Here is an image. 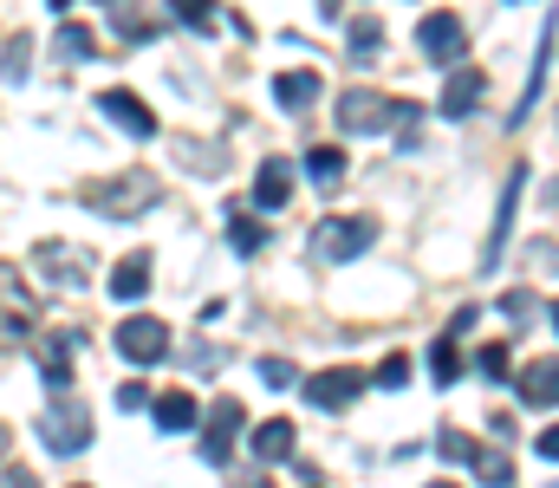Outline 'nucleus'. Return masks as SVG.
<instances>
[{
	"label": "nucleus",
	"mask_w": 559,
	"mask_h": 488,
	"mask_svg": "<svg viewBox=\"0 0 559 488\" xmlns=\"http://www.w3.org/2000/svg\"><path fill=\"white\" fill-rule=\"evenodd\" d=\"M429 371H436V384H455V378H462V352H455V332H442V338L429 345Z\"/></svg>",
	"instance_id": "nucleus-23"
},
{
	"label": "nucleus",
	"mask_w": 559,
	"mask_h": 488,
	"mask_svg": "<svg viewBox=\"0 0 559 488\" xmlns=\"http://www.w3.org/2000/svg\"><path fill=\"white\" fill-rule=\"evenodd\" d=\"M105 7H111V0H105Z\"/></svg>",
	"instance_id": "nucleus-39"
},
{
	"label": "nucleus",
	"mask_w": 559,
	"mask_h": 488,
	"mask_svg": "<svg viewBox=\"0 0 559 488\" xmlns=\"http://www.w3.org/2000/svg\"><path fill=\"white\" fill-rule=\"evenodd\" d=\"M254 456H261V463H286V456H293V424H286V417L254 424Z\"/></svg>",
	"instance_id": "nucleus-19"
},
{
	"label": "nucleus",
	"mask_w": 559,
	"mask_h": 488,
	"mask_svg": "<svg viewBox=\"0 0 559 488\" xmlns=\"http://www.w3.org/2000/svg\"><path fill=\"white\" fill-rule=\"evenodd\" d=\"M228 241H235L241 254H261V248H267V228H261L254 215H228Z\"/></svg>",
	"instance_id": "nucleus-27"
},
{
	"label": "nucleus",
	"mask_w": 559,
	"mask_h": 488,
	"mask_svg": "<svg viewBox=\"0 0 559 488\" xmlns=\"http://www.w3.org/2000/svg\"><path fill=\"white\" fill-rule=\"evenodd\" d=\"M475 476H481V483H514V463H508L501 450H481V456H475Z\"/></svg>",
	"instance_id": "nucleus-30"
},
{
	"label": "nucleus",
	"mask_w": 559,
	"mask_h": 488,
	"mask_svg": "<svg viewBox=\"0 0 559 488\" xmlns=\"http://www.w3.org/2000/svg\"><path fill=\"white\" fill-rule=\"evenodd\" d=\"M521 189H527V163H514V169H508V182H501V202H495V222H488V267L501 261V248H508V235H514Z\"/></svg>",
	"instance_id": "nucleus-10"
},
{
	"label": "nucleus",
	"mask_w": 559,
	"mask_h": 488,
	"mask_svg": "<svg viewBox=\"0 0 559 488\" xmlns=\"http://www.w3.org/2000/svg\"><path fill=\"white\" fill-rule=\"evenodd\" d=\"M554 325H559V300H554Z\"/></svg>",
	"instance_id": "nucleus-38"
},
{
	"label": "nucleus",
	"mask_w": 559,
	"mask_h": 488,
	"mask_svg": "<svg viewBox=\"0 0 559 488\" xmlns=\"http://www.w3.org/2000/svg\"><path fill=\"white\" fill-rule=\"evenodd\" d=\"M540 456H547V463H559V424H554V430H540Z\"/></svg>",
	"instance_id": "nucleus-34"
},
{
	"label": "nucleus",
	"mask_w": 559,
	"mask_h": 488,
	"mask_svg": "<svg viewBox=\"0 0 559 488\" xmlns=\"http://www.w3.org/2000/svg\"><path fill=\"white\" fill-rule=\"evenodd\" d=\"M85 248H66V241H39L33 248V274H46V287H59V294H79L85 287Z\"/></svg>",
	"instance_id": "nucleus-4"
},
{
	"label": "nucleus",
	"mask_w": 559,
	"mask_h": 488,
	"mask_svg": "<svg viewBox=\"0 0 559 488\" xmlns=\"http://www.w3.org/2000/svg\"><path fill=\"white\" fill-rule=\"evenodd\" d=\"M98 111H105L118 131H131V138H156V111L143 105L138 92H118V85H111V92H98Z\"/></svg>",
	"instance_id": "nucleus-12"
},
{
	"label": "nucleus",
	"mask_w": 559,
	"mask_h": 488,
	"mask_svg": "<svg viewBox=\"0 0 559 488\" xmlns=\"http://www.w3.org/2000/svg\"><path fill=\"white\" fill-rule=\"evenodd\" d=\"M378 46H384V20H378V13H352V52L371 59Z\"/></svg>",
	"instance_id": "nucleus-24"
},
{
	"label": "nucleus",
	"mask_w": 559,
	"mask_h": 488,
	"mask_svg": "<svg viewBox=\"0 0 559 488\" xmlns=\"http://www.w3.org/2000/svg\"><path fill=\"white\" fill-rule=\"evenodd\" d=\"M481 92H488V79H481L475 66H462V59H455V72H449V85H442V105H436V111H442V118H468V111L481 105Z\"/></svg>",
	"instance_id": "nucleus-13"
},
{
	"label": "nucleus",
	"mask_w": 559,
	"mask_h": 488,
	"mask_svg": "<svg viewBox=\"0 0 559 488\" xmlns=\"http://www.w3.org/2000/svg\"><path fill=\"white\" fill-rule=\"evenodd\" d=\"M254 202H261V209H286V202H293V169H286V163H261V176H254Z\"/></svg>",
	"instance_id": "nucleus-18"
},
{
	"label": "nucleus",
	"mask_w": 559,
	"mask_h": 488,
	"mask_svg": "<svg viewBox=\"0 0 559 488\" xmlns=\"http://www.w3.org/2000/svg\"><path fill=\"white\" fill-rule=\"evenodd\" d=\"M0 456H7V430H0Z\"/></svg>",
	"instance_id": "nucleus-37"
},
{
	"label": "nucleus",
	"mask_w": 559,
	"mask_h": 488,
	"mask_svg": "<svg viewBox=\"0 0 559 488\" xmlns=\"http://www.w3.org/2000/svg\"><path fill=\"white\" fill-rule=\"evenodd\" d=\"M508 365H514L508 345H481V352H475V371H481L488 384H508Z\"/></svg>",
	"instance_id": "nucleus-29"
},
{
	"label": "nucleus",
	"mask_w": 559,
	"mask_h": 488,
	"mask_svg": "<svg viewBox=\"0 0 559 488\" xmlns=\"http://www.w3.org/2000/svg\"><path fill=\"white\" fill-rule=\"evenodd\" d=\"M319 98V72H280L274 79V105H286V111H306Z\"/></svg>",
	"instance_id": "nucleus-20"
},
{
	"label": "nucleus",
	"mask_w": 559,
	"mask_h": 488,
	"mask_svg": "<svg viewBox=\"0 0 559 488\" xmlns=\"http://www.w3.org/2000/svg\"><path fill=\"white\" fill-rule=\"evenodd\" d=\"M26 66H33V39H26V33H13V39L0 46V79H7V85H20V79H26Z\"/></svg>",
	"instance_id": "nucleus-22"
},
{
	"label": "nucleus",
	"mask_w": 559,
	"mask_h": 488,
	"mask_svg": "<svg viewBox=\"0 0 559 488\" xmlns=\"http://www.w3.org/2000/svg\"><path fill=\"white\" fill-rule=\"evenodd\" d=\"M371 241H378V222H371V215H338V222L319 228L312 248H319V261H352V254H365Z\"/></svg>",
	"instance_id": "nucleus-3"
},
{
	"label": "nucleus",
	"mask_w": 559,
	"mask_h": 488,
	"mask_svg": "<svg viewBox=\"0 0 559 488\" xmlns=\"http://www.w3.org/2000/svg\"><path fill=\"white\" fill-rule=\"evenodd\" d=\"M248 424V410H241V397H215L209 404V430H202V456L215 463V469H228V456H235V430Z\"/></svg>",
	"instance_id": "nucleus-7"
},
{
	"label": "nucleus",
	"mask_w": 559,
	"mask_h": 488,
	"mask_svg": "<svg viewBox=\"0 0 559 488\" xmlns=\"http://www.w3.org/2000/svg\"><path fill=\"white\" fill-rule=\"evenodd\" d=\"M150 417H156V430H169V437H176V430H195V417H202V410H195V397H189V391H163V397H150Z\"/></svg>",
	"instance_id": "nucleus-16"
},
{
	"label": "nucleus",
	"mask_w": 559,
	"mask_h": 488,
	"mask_svg": "<svg viewBox=\"0 0 559 488\" xmlns=\"http://www.w3.org/2000/svg\"><path fill=\"white\" fill-rule=\"evenodd\" d=\"M33 358H39V378H46L52 391H66V384H72V365H79V332H72V325L33 332Z\"/></svg>",
	"instance_id": "nucleus-5"
},
{
	"label": "nucleus",
	"mask_w": 559,
	"mask_h": 488,
	"mask_svg": "<svg viewBox=\"0 0 559 488\" xmlns=\"http://www.w3.org/2000/svg\"><path fill=\"white\" fill-rule=\"evenodd\" d=\"M325 13H338V0H325Z\"/></svg>",
	"instance_id": "nucleus-36"
},
{
	"label": "nucleus",
	"mask_w": 559,
	"mask_h": 488,
	"mask_svg": "<svg viewBox=\"0 0 559 488\" xmlns=\"http://www.w3.org/2000/svg\"><path fill=\"white\" fill-rule=\"evenodd\" d=\"M436 456H442V463H468V469H475L481 443H475L468 430H442V437H436Z\"/></svg>",
	"instance_id": "nucleus-25"
},
{
	"label": "nucleus",
	"mask_w": 559,
	"mask_h": 488,
	"mask_svg": "<svg viewBox=\"0 0 559 488\" xmlns=\"http://www.w3.org/2000/svg\"><path fill=\"white\" fill-rule=\"evenodd\" d=\"M143 404H150L143 384H118V410H143Z\"/></svg>",
	"instance_id": "nucleus-33"
},
{
	"label": "nucleus",
	"mask_w": 559,
	"mask_h": 488,
	"mask_svg": "<svg viewBox=\"0 0 559 488\" xmlns=\"http://www.w3.org/2000/svg\"><path fill=\"white\" fill-rule=\"evenodd\" d=\"M338 124H345L352 138L384 131V98H378V92H345V98H338Z\"/></svg>",
	"instance_id": "nucleus-15"
},
{
	"label": "nucleus",
	"mask_w": 559,
	"mask_h": 488,
	"mask_svg": "<svg viewBox=\"0 0 559 488\" xmlns=\"http://www.w3.org/2000/svg\"><path fill=\"white\" fill-rule=\"evenodd\" d=\"M293 378H299V371H293L286 358H261V384H274V391H286Z\"/></svg>",
	"instance_id": "nucleus-32"
},
{
	"label": "nucleus",
	"mask_w": 559,
	"mask_h": 488,
	"mask_svg": "<svg viewBox=\"0 0 559 488\" xmlns=\"http://www.w3.org/2000/svg\"><path fill=\"white\" fill-rule=\"evenodd\" d=\"M358 391H365V378H358L352 365H332V371L306 378V404H312V410H345Z\"/></svg>",
	"instance_id": "nucleus-11"
},
{
	"label": "nucleus",
	"mask_w": 559,
	"mask_h": 488,
	"mask_svg": "<svg viewBox=\"0 0 559 488\" xmlns=\"http://www.w3.org/2000/svg\"><path fill=\"white\" fill-rule=\"evenodd\" d=\"M39 443H46L52 456H79V450L92 443V417H85V404L52 397V404L39 410Z\"/></svg>",
	"instance_id": "nucleus-2"
},
{
	"label": "nucleus",
	"mask_w": 559,
	"mask_h": 488,
	"mask_svg": "<svg viewBox=\"0 0 559 488\" xmlns=\"http://www.w3.org/2000/svg\"><path fill=\"white\" fill-rule=\"evenodd\" d=\"M33 332H39V307L20 287V267L0 261V338H33Z\"/></svg>",
	"instance_id": "nucleus-6"
},
{
	"label": "nucleus",
	"mask_w": 559,
	"mask_h": 488,
	"mask_svg": "<svg viewBox=\"0 0 559 488\" xmlns=\"http://www.w3.org/2000/svg\"><path fill=\"white\" fill-rule=\"evenodd\" d=\"M52 52H59V59H92V33L66 20V26H59V39H52Z\"/></svg>",
	"instance_id": "nucleus-28"
},
{
	"label": "nucleus",
	"mask_w": 559,
	"mask_h": 488,
	"mask_svg": "<svg viewBox=\"0 0 559 488\" xmlns=\"http://www.w3.org/2000/svg\"><path fill=\"white\" fill-rule=\"evenodd\" d=\"M521 404L527 410H554L559 404V358H534V365H521Z\"/></svg>",
	"instance_id": "nucleus-14"
},
{
	"label": "nucleus",
	"mask_w": 559,
	"mask_h": 488,
	"mask_svg": "<svg viewBox=\"0 0 559 488\" xmlns=\"http://www.w3.org/2000/svg\"><path fill=\"white\" fill-rule=\"evenodd\" d=\"M371 384H384V391H397V384H411V358H404V352H391V358L378 365V378H371Z\"/></svg>",
	"instance_id": "nucleus-31"
},
{
	"label": "nucleus",
	"mask_w": 559,
	"mask_h": 488,
	"mask_svg": "<svg viewBox=\"0 0 559 488\" xmlns=\"http://www.w3.org/2000/svg\"><path fill=\"white\" fill-rule=\"evenodd\" d=\"M66 7H72V0H52V13H66Z\"/></svg>",
	"instance_id": "nucleus-35"
},
{
	"label": "nucleus",
	"mask_w": 559,
	"mask_h": 488,
	"mask_svg": "<svg viewBox=\"0 0 559 488\" xmlns=\"http://www.w3.org/2000/svg\"><path fill=\"white\" fill-rule=\"evenodd\" d=\"M143 294H150V254H124L111 267V300L124 307V300H143Z\"/></svg>",
	"instance_id": "nucleus-17"
},
{
	"label": "nucleus",
	"mask_w": 559,
	"mask_h": 488,
	"mask_svg": "<svg viewBox=\"0 0 559 488\" xmlns=\"http://www.w3.org/2000/svg\"><path fill=\"white\" fill-rule=\"evenodd\" d=\"M345 169H352V163H345V151H332V144H312V151H306V176H312L319 189H338Z\"/></svg>",
	"instance_id": "nucleus-21"
},
{
	"label": "nucleus",
	"mask_w": 559,
	"mask_h": 488,
	"mask_svg": "<svg viewBox=\"0 0 559 488\" xmlns=\"http://www.w3.org/2000/svg\"><path fill=\"white\" fill-rule=\"evenodd\" d=\"M79 202L85 209H98V215H111V222H131L143 209H156L163 202V182L156 176H143V169H124V176H92V182H79Z\"/></svg>",
	"instance_id": "nucleus-1"
},
{
	"label": "nucleus",
	"mask_w": 559,
	"mask_h": 488,
	"mask_svg": "<svg viewBox=\"0 0 559 488\" xmlns=\"http://www.w3.org/2000/svg\"><path fill=\"white\" fill-rule=\"evenodd\" d=\"M417 46L436 59V66H455V59L468 52V33H462V20H455V13H429V20L417 26Z\"/></svg>",
	"instance_id": "nucleus-9"
},
{
	"label": "nucleus",
	"mask_w": 559,
	"mask_h": 488,
	"mask_svg": "<svg viewBox=\"0 0 559 488\" xmlns=\"http://www.w3.org/2000/svg\"><path fill=\"white\" fill-rule=\"evenodd\" d=\"M118 352H124L131 365H156V358L169 352V325L150 320V313H131V320L118 325Z\"/></svg>",
	"instance_id": "nucleus-8"
},
{
	"label": "nucleus",
	"mask_w": 559,
	"mask_h": 488,
	"mask_svg": "<svg viewBox=\"0 0 559 488\" xmlns=\"http://www.w3.org/2000/svg\"><path fill=\"white\" fill-rule=\"evenodd\" d=\"M169 13H176L189 33H215V13H222V7H215V0H169Z\"/></svg>",
	"instance_id": "nucleus-26"
}]
</instances>
